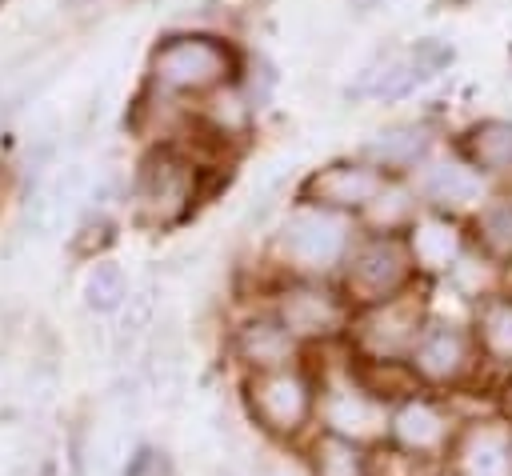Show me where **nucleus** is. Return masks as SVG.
Masks as SVG:
<instances>
[{"label": "nucleus", "instance_id": "nucleus-1", "mask_svg": "<svg viewBox=\"0 0 512 476\" xmlns=\"http://www.w3.org/2000/svg\"><path fill=\"white\" fill-rule=\"evenodd\" d=\"M352 244H356L352 216L320 208V204H300L284 216V224L276 232V260L296 280H320V276L344 268Z\"/></svg>", "mask_w": 512, "mask_h": 476}, {"label": "nucleus", "instance_id": "nucleus-2", "mask_svg": "<svg viewBox=\"0 0 512 476\" xmlns=\"http://www.w3.org/2000/svg\"><path fill=\"white\" fill-rule=\"evenodd\" d=\"M244 404L264 436L292 444L316 420V384L300 364L276 368V372H248Z\"/></svg>", "mask_w": 512, "mask_h": 476}, {"label": "nucleus", "instance_id": "nucleus-3", "mask_svg": "<svg viewBox=\"0 0 512 476\" xmlns=\"http://www.w3.org/2000/svg\"><path fill=\"white\" fill-rule=\"evenodd\" d=\"M232 72H236V52L220 36H204V32L168 36L152 52V80L164 92H184V96L216 92L220 84L232 80Z\"/></svg>", "mask_w": 512, "mask_h": 476}, {"label": "nucleus", "instance_id": "nucleus-4", "mask_svg": "<svg viewBox=\"0 0 512 476\" xmlns=\"http://www.w3.org/2000/svg\"><path fill=\"white\" fill-rule=\"evenodd\" d=\"M412 276H416V264H412L408 240L400 232H372V236L356 240L344 260V292H348L352 308L404 296Z\"/></svg>", "mask_w": 512, "mask_h": 476}, {"label": "nucleus", "instance_id": "nucleus-5", "mask_svg": "<svg viewBox=\"0 0 512 476\" xmlns=\"http://www.w3.org/2000/svg\"><path fill=\"white\" fill-rule=\"evenodd\" d=\"M424 320L428 316L416 296H392L356 308L348 320V340L364 364H404Z\"/></svg>", "mask_w": 512, "mask_h": 476}, {"label": "nucleus", "instance_id": "nucleus-6", "mask_svg": "<svg viewBox=\"0 0 512 476\" xmlns=\"http://www.w3.org/2000/svg\"><path fill=\"white\" fill-rule=\"evenodd\" d=\"M316 420L320 432L356 440V444H372L388 436V400L376 396L352 368L336 380H324L316 388Z\"/></svg>", "mask_w": 512, "mask_h": 476}, {"label": "nucleus", "instance_id": "nucleus-7", "mask_svg": "<svg viewBox=\"0 0 512 476\" xmlns=\"http://www.w3.org/2000/svg\"><path fill=\"white\" fill-rule=\"evenodd\" d=\"M480 364V352H476V340H472V328L456 324V320H424L404 368L416 384L424 388H456L464 384Z\"/></svg>", "mask_w": 512, "mask_h": 476}, {"label": "nucleus", "instance_id": "nucleus-8", "mask_svg": "<svg viewBox=\"0 0 512 476\" xmlns=\"http://www.w3.org/2000/svg\"><path fill=\"white\" fill-rule=\"evenodd\" d=\"M456 416L448 404H440L428 392H404L388 404V448L424 460V464H444L448 444L456 436Z\"/></svg>", "mask_w": 512, "mask_h": 476}, {"label": "nucleus", "instance_id": "nucleus-9", "mask_svg": "<svg viewBox=\"0 0 512 476\" xmlns=\"http://www.w3.org/2000/svg\"><path fill=\"white\" fill-rule=\"evenodd\" d=\"M272 316L296 336V344H316V340H332V336L348 332L352 304H348V296L332 292L320 280H292L276 292Z\"/></svg>", "mask_w": 512, "mask_h": 476}, {"label": "nucleus", "instance_id": "nucleus-10", "mask_svg": "<svg viewBox=\"0 0 512 476\" xmlns=\"http://www.w3.org/2000/svg\"><path fill=\"white\" fill-rule=\"evenodd\" d=\"M448 64H452V44H444V40H416L412 48L388 52L372 68H364V76L356 80V88H348V96L400 100L412 88H420L424 80H432L436 72H444Z\"/></svg>", "mask_w": 512, "mask_h": 476}, {"label": "nucleus", "instance_id": "nucleus-11", "mask_svg": "<svg viewBox=\"0 0 512 476\" xmlns=\"http://www.w3.org/2000/svg\"><path fill=\"white\" fill-rule=\"evenodd\" d=\"M444 476H512V424L504 416L464 420L448 444Z\"/></svg>", "mask_w": 512, "mask_h": 476}, {"label": "nucleus", "instance_id": "nucleus-12", "mask_svg": "<svg viewBox=\"0 0 512 476\" xmlns=\"http://www.w3.org/2000/svg\"><path fill=\"white\" fill-rule=\"evenodd\" d=\"M196 200V168L160 148L152 152L144 164H140V176H136V204L148 220L156 224H168V220H180Z\"/></svg>", "mask_w": 512, "mask_h": 476}, {"label": "nucleus", "instance_id": "nucleus-13", "mask_svg": "<svg viewBox=\"0 0 512 476\" xmlns=\"http://www.w3.org/2000/svg\"><path fill=\"white\" fill-rule=\"evenodd\" d=\"M384 184H388L384 172H376L372 164L340 160V164H328V168H320L304 180V200L348 216V212H364L380 196Z\"/></svg>", "mask_w": 512, "mask_h": 476}, {"label": "nucleus", "instance_id": "nucleus-14", "mask_svg": "<svg viewBox=\"0 0 512 476\" xmlns=\"http://www.w3.org/2000/svg\"><path fill=\"white\" fill-rule=\"evenodd\" d=\"M232 352L248 372H276V368H292L300 360L296 336L272 312L268 316H248L232 332Z\"/></svg>", "mask_w": 512, "mask_h": 476}, {"label": "nucleus", "instance_id": "nucleus-15", "mask_svg": "<svg viewBox=\"0 0 512 476\" xmlns=\"http://www.w3.org/2000/svg\"><path fill=\"white\" fill-rule=\"evenodd\" d=\"M420 196L440 212H464L484 200V176L456 156L428 160L420 168Z\"/></svg>", "mask_w": 512, "mask_h": 476}, {"label": "nucleus", "instance_id": "nucleus-16", "mask_svg": "<svg viewBox=\"0 0 512 476\" xmlns=\"http://www.w3.org/2000/svg\"><path fill=\"white\" fill-rule=\"evenodd\" d=\"M408 252H412V264L416 268H424V272H444V268H452L456 260H460V228L448 220V216H440V212H432V216H416L412 224H408Z\"/></svg>", "mask_w": 512, "mask_h": 476}, {"label": "nucleus", "instance_id": "nucleus-17", "mask_svg": "<svg viewBox=\"0 0 512 476\" xmlns=\"http://www.w3.org/2000/svg\"><path fill=\"white\" fill-rule=\"evenodd\" d=\"M428 144H432L428 128H420V124H396V128H380L364 144V160L376 172H404V168H416L428 156Z\"/></svg>", "mask_w": 512, "mask_h": 476}, {"label": "nucleus", "instance_id": "nucleus-18", "mask_svg": "<svg viewBox=\"0 0 512 476\" xmlns=\"http://www.w3.org/2000/svg\"><path fill=\"white\" fill-rule=\"evenodd\" d=\"M472 340H476V352H480L488 364L512 368V296L492 292V296H484V300L476 304Z\"/></svg>", "mask_w": 512, "mask_h": 476}, {"label": "nucleus", "instance_id": "nucleus-19", "mask_svg": "<svg viewBox=\"0 0 512 476\" xmlns=\"http://www.w3.org/2000/svg\"><path fill=\"white\" fill-rule=\"evenodd\" d=\"M464 148L480 176H512V120H480Z\"/></svg>", "mask_w": 512, "mask_h": 476}, {"label": "nucleus", "instance_id": "nucleus-20", "mask_svg": "<svg viewBox=\"0 0 512 476\" xmlns=\"http://www.w3.org/2000/svg\"><path fill=\"white\" fill-rule=\"evenodd\" d=\"M312 476H368V448L332 432H316L308 444Z\"/></svg>", "mask_w": 512, "mask_h": 476}, {"label": "nucleus", "instance_id": "nucleus-21", "mask_svg": "<svg viewBox=\"0 0 512 476\" xmlns=\"http://www.w3.org/2000/svg\"><path fill=\"white\" fill-rule=\"evenodd\" d=\"M476 240L488 260L512 264V196L488 200L476 216Z\"/></svg>", "mask_w": 512, "mask_h": 476}, {"label": "nucleus", "instance_id": "nucleus-22", "mask_svg": "<svg viewBox=\"0 0 512 476\" xmlns=\"http://www.w3.org/2000/svg\"><path fill=\"white\" fill-rule=\"evenodd\" d=\"M128 300V276L116 260H96L84 276V304L92 312H116Z\"/></svg>", "mask_w": 512, "mask_h": 476}, {"label": "nucleus", "instance_id": "nucleus-23", "mask_svg": "<svg viewBox=\"0 0 512 476\" xmlns=\"http://www.w3.org/2000/svg\"><path fill=\"white\" fill-rule=\"evenodd\" d=\"M364 212L376 220V228H380V232H396L400 224H412V220H416V208H412L408 192H404V188H396V184H384V188H380V196H376Z\"/></svg>", "mask_w": 512, "mask_h": 476}, {"label": "nucleus", "instance_id": "nucleus-24", "mask_svg": "<svg viewBox=\"0 0 512 476\" xmlns=\"http://www.w3.org/2000/svg\"><path fill=\"white\" fill-rule=\"evenodd\" d=\"M124 476H168V460L156 448H136L124 464Z\"/></svg>", "mask_w": 512, "mask_h": 476}, {"label": "nucleus", "instance_id": "nucleus-25", "mask_svg": "<svg viewBox=\"0 0 512 476\" xmlns=\"http://www.w3.org/2000/svg\"><path fill=\"white\" fill-rule=\"evenodd\" d=\"M500 408H504V420L512 424V376L504 380V392H500Z\"/></svg>", "mask_w": 512, "mask_h": 476}, {"label": "nucleus", "instance_id": "nucleus-26", "mask_svg": "<svg viewBox=\"0 0 512 476\" xmlns=\"http://www.w3.org/2000/svg\"><path fill=\"white\" fill-rule=\"evenodd\" d=\"M376 4H384V0H352V8H356V12H372Z\"/></svg>", "mask_w": 512, "mask_h": 476}]
</instances>
